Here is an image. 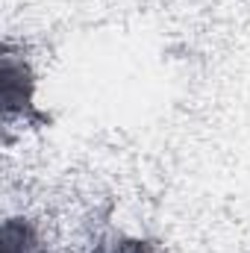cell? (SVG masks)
Returning <instances> with one entry per match:
<instances>
[{"label":"cell","instance_id":"obj_2","mask_svg":"<svg viewBox=\"0 0 250 253\" xmlns=\"http://www.w3.org/2000/svg\"><path fill=\"white\" fill-rule=\"evenodd\" d=\"M3 253H42L36 230L21 218H9L3 224Z\"/></svg>","mask_w":250,"mask_h":253},{"label":"cell","instance_id":"obj_1","mask_svg":"<svg viewBox=\"0 0 250 253\" xmlns=\"http://www.w3.org/2000/svg\"><path fill=\"white\" fill-rule=\"evenodd\" d=\"M33 88H36V80L30 74L27 59H18L12 53V44H6V53H3V109H6V121H12V115L21 109L24 121L50 124V118L36 109Z\"/></svg>","mask_w":250,"mask_h":253},{"label":"cell","instance_id":"obj_3","mask_svg":"<svg viewBox=\"0 0 250 253\" xmlns=\"http://www.w3.org/2000/svg\"><path fill=\"white\" fill-rule=\"evenodd\" d=\"M100 253H153L150 242L141 239H126V236H109L106 242H100Z\"/></svg>","mask_w":250,"mask_h":253}]
</instances>
